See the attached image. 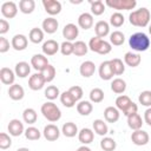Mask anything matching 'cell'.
Returning <instances> with one entry per match:
<instances>
[{"instance_id": "4dcf8cb0", "label": "cell", "mask_w": 151, "mask_h": 151, "mask_svg": "<svg viewBox=\"0 0 151 151\" xmlns=\"http://www.w3.org/2000/svg\"><path fill=\"white\" fill-rule=\"evenodd\" d=\"M28 39L33 44H40L44 40V31L41 28H38V27L32 28L28 33Z\"/></svg>"}, {"instance_id": "9f6ffc18", "label": "cell", "mask_w": 151, "mask_h": 151, "mask_svg": "<svg viewBox=\"0 0 151 151\" xmlns=\"http://www.w3.org/2000/svg\"><path fill=\"white\" fill-rule=\"evenodd\" d=\"M76 151H91V149H90L88 146H86V145H83V146L78 147Z\"/></svg>"}, {"instance_id": "74e56055", "label": "cell", "mask_w": 151, "mask_h": 151, "mask_svg": "<svg viewBox=\"0 0 151 151\" xmlns=\"http://www.w3.org/2000/svg\"><path fill=\"white\" fill-rule=\"evenodd\" d=\"M73 54L74 55H77V57H81V55H85L86 53H87V51H88V46L84 42V41H81V40H78V41H76L74 44H73Z\"/></svg>"}, {"instance_id": "30bf717a", "label": "cell", "mask_w": 151, "mask_h": 151, "mask_svg": "<svg viewBox=\"0 0 151 151\" xmlns=\"http://www.w3.org/2000/svg\"><path fill=\"white\" fill-rule=\"evenodd\" d=\"M98 72H99V77H100L103 80H111V79L113 78V76H114L110 60L103 61V63L100 64V66H99Z\"/></svg>"}, {"instance_id": "f546056e", "label": "cell", "mask_w": 151, "mask_h": 151, "mask_svg": "<svg viewBox=\"0 0 151 151\" xmlns=\"http://www.w3.org/2000/svg\"><path fill=\"white\" fill-rule=\"evenodd\" d=\"M93 110V105L88 100H80L77 104V111L81 116H88Z\"/></svg>"}, {"instance_id": "e0dca14e", "label": "cell", "mask_w": 151, "mask_h": 151, "mask_svg": "<svg viewBox=\"0 0 151 151\" xmlns=\"http://www.w3.org/2000/svg\"><path fill=\"white\" fill-rule=\"evenodd\" d=\"M41 50H42V53L45 55H54L60 50V45L55 40L50 39V40H47V41H45L42 44Z\"/></svg>"}, {"instance_id": "603a6c76", "label": "cell", "mask_w": 151, "mask_h": 151, "mask_svg": "<svg viewBox=\"0 0 151 151\" xmlns=\"http://www.w3.org/2000/svg\"><path fill=\"white\" fill-rule=\"evenodd\" d=\"M119 110L114 106H107L105 110H104V118L107 123H116L118 122L119 119Z\"/></svg>"}, {"instance_id": "d6986e66", "label": "cell", "mask_w": 151, "mask_h": 151, "mask_svg": "<svg viewBox=\"0 0 151 151\" xmlns=\"http://www.w3.org/2000/svg\"><path fill=\"white\" fill-rule=\"evenodd\" d=\"M79 72H80V74L84 78H90L96 72V65H94V63L91 61V60H86V61L81 63V65L79 67Z\"/></svg>"}, {"instance_id": "3957f363", "label": "cell", "mask_w": 151, "mask_h": 151, "mask_svg": "<svg viewBox=\"0 0 151 151\" xmlns=\"http://www.w3.org/2000/svg\"><path fill=\"white\" fill-rule=\"evenodd\" d=\"M41 113L42 116L51 123H54V122H58L60 118H61V111L60 109L52 101H47L45 104L41 105Z\"/></svg>"}, {"instance_id": "b9f144b4", "label": "cell", "mask_w": 151, "mask_h": 151, "mask_svg": "<svg viewBox=\"0 0 151 151\" xmlns=\"http://www.w3.org/2000/svg\"><path fill=\"white\" fill-rule=\"evenodd\" d=\"M90 100L94 104H98V103H101L104 100V91L99 87H94L91 90L90 92Z\"/></svg>"}, {"instance_id": "83f0119b", "label": "cell", "mask_w": 151, "mask_h": 151, "mask_svg": "<svg viewBox=\"0 0 151 151\" xmlns=\"http://www.w3.org/2000/svg\"><path fill=\"white\" fill-rule=\"evenodd\" d=\"M127 125L133 131L140 130L142 129V125H143V119H142V117L138 113H133V114H131V116L127 117Z\"/></svg>"}, {"instance_id": "f1b7e54d", "label": "cell", "mask_w": 151, "mask_h": 151, "mask_svg": "<svg viewBox=\"0 0 151 151\" xmlns=\"http://www.w3.org/2000/svg\"><path fill=\"white\" fill-rule=\"evenodd\" d=\"M35 8L34 0H20L19 1V11L24 14H31Z\"/></svg>"}, {"instance_id": "ac0fdd59", "label": "cell", "mask_w": 151, "mask_h": 151, "mask_svg": "<svg viewBox=\"0 0 151 151\" xmlns=\"http://www.w3.org/2000/svg\"><path fill=\"white\" fill-rule=\"evenodd\" d=\"M0 80L5 85H13L15 80V72L8 67H2L0 70Z\"/></svg>"}, {"instance_id": "484cf974", "label": "cell", "mask_w": 151, "mask_h": 151, "mask_svg": "<svg viewBox=\"0 0 151 151\" xmlns=\"http://www.w3.org/2000/svg\"><path fill=\"white\" fill-rule=\"evenodd\" d=\"M14 72H15V76H18L19 78H26L31 72V66L26 61H19L15 65Z\"/></svg>"}, {"instance_id": "8992f818", "label": "cell", "mask_w": 151, "mask_h": 151, "mask_svg": "<svg viewBox=\"0 0 151 151\" xmlns=\"http://www.w3.org/2000/svg\"><path fill=\"white\" fill-rule=\"evenodd\" d=\"M48 60L45 54H34L31 58V66L38 72H42L48 66Z\"/></svg>"}, {"instance_id": "c3c4849f", "label": "cell", "mask_w": 151, "mask_h": 151, "mask_svg": "<svg viewBox=\"0 0 151 151\" xmlns=\"http://www.w3.org/2000/svg\"><path fill=\"white\" fill-rule=\"evenodd\" d=\"M11 145H12V139H11L9 134H7L6 132H1L0 133V149L6 150Z\"/></svg>"}, {"instance_id": "f6af8a7d", "label": "cell", "mask_w": 151, "mask_h": 151, "mask_svg": "<svg viewBox=\"0 0 151 151\" xmlns=\"http://www.w3.org/2000/svg\"><path fill=\"white\" fill-rule=\"evenodd\" d=\"M60 96V92H59V88L54 85H50L47 86V88L45 90V97L48 99V100H54L57 99L58 97Z\"/></svg>"}, {"instance_id": "ffe728a7", "label": "cell", "mask_w": 151, "mask_h": 151, "mask_svg": "<svg viewBox=\"0 0 151 151\" xmlns=\"http://www.w3.org/2000/svg\"><path fill=\"white\" fill-rule=\"evenodd\" d=\"M78 25L83 29H88L93 26V15L91 13H81L78 17Z\"/></svg>"}, {"instance_id": "ba28073f", "label": "cell", "mask_w": 151, "mask_h": 151, "mask_svg": "<svg viewBox=\"0 0 151 151\" xmlns=\"http://www.w3.org/2000/svg\"><path fill=\"white\" fill-rule=\"evenodd\" d=\"M42 134H44L45 139H47L48 142H54L60 137V130L54 124H47L44 127Z\"/></svg>"}, {"instance_id": "44dd1931", "label": "cell", "mask_w": 151, "mask_h": 151, "mask_svg": "<svg viewBox=\"0 0 151 151\" xmlns=\"http://www.w3.org/2000/svg\"><path fill=\"white\" fill-rule=\"evenodd\" d=\"M8 96L11 99L13 100H21L25 96V91H24V87L19 84H13L9 86L8 88Z\"/></svg>"}, {"instance_id": "7a4b0ae2", "label": "cell", "mask_w": 151, "mask_h": 151, "mask_svg": "<svg viewBox=\"0 0 151 151\" xmlns=\"http://www.w3.org/2000/svg\"><path fill=\"white\" fill-rule=\"evenodd\" d=\"M129 45L136 52H145L150 47V38L143 32H137L129 38Z\"/></svg>"}, {"instance_id": "9a60e30c", "label": "cell", "mask_w": 151, "mask_h": 151, "mask_svg": "<svg viewBox=\"0 0 151 151\" xmlns=\"http://www.w3.org/2000/svg\"><path fill=\"white\" fill-rule=\"evenodd\" d=\"M11 45L15 51H24V50H26V47L28 45V39L24 34H15L12 38Z\"/></svg>"}, {"instance_id": "277c9868", "label": "cell", "mask_w": 151, "mask_h": 151, "mask_svg": "<svg viewBox=\"0 0 151 151\" xmlns=\"http://www.w3.org/2000/svg\"><path fill=\"white\" fill-rule=\"evenodd\" d=\"M88 48L92 52H96L98 54H107L111 52L112 46L109 41L99 38V37H93V38H91V40L88 42Z\"/></svg>"}, {"instance_id": "d6a6232c", "label": "cell", "mask_w": 151, "mask_h": 151, "mask_svg": "<svg viewBox=\"0 0 151 151\" xmlns=\"http://www.w3.org/2000/svg\"><path fill=\"white\" fill-rule=\"evenodd\" d=\"M132 103H133V101L130 99V97H127V96H125V94H122V96L117 97V99H116V107H117L118 110H120V111L124 112Z\"/></svg>"}, {"instance_id": "4fadbf2b", "label": "cell", "mask_w": 151, "mask_h": 151, "mask_svg": "<svg viewBox=\"0 0 151 151\" xmlns=\"http://www.w3.org/2000/svg\"><path fill=\"white\" fill-rule=\"evenodd\" d=\"M78 34H79V28L74 24H67L63 28V37L67 41H71L72 42L73 40H76V38L78 37Z\"/></svg>"}, {"instance_id": "52a82bcc", "label": "cell", "mask_w": 151, "mask_h": 151, "mask_svg": "<svg viewBox=\"0 0 151 151\" xmlns=\"http://www.w3.org/2000/svg\"><path fill=\"white\" fill-rule=\"evenodd\" d=\"M149 133L144 130H136L132 132L131 134V140L134 145H138V146H143V145H146L149 143Z\"/></svg>"}, {"instance_id": "8fae6325", "label": "cell", "mask_w": 151, "mask_h": 151, "mask_svg": "<svg viewBox=\"0 0 151 151\" xmlns=\"http://www.w3.org/2000/svg\"><path fill=\"white\" fill-rule=\"evenodd\" d=\"M46 84L41 72H38V73H34L29 77L28 79V86L31 90L33 91H38V90H41L44 87V85Z\"/></svg>"}, {"instance_id": "7dc6e473", "label": "cell", "mask_w": 151, "mask_h": 151, "mask_svg": "<svg viewBox=\"0 0 151 151\" xmlns=\"http://www.w3.org/2000/svg\"><path fill=\"white\" fill-rule=\"evenodd\" d=\"M138 100L139 103L143 105V106H151V91H143L140 92L139 97H138Z\"/></svg>"}, {"instance_id": "bcb514c9", "label": "cell", "mask_w": 151, "mask_h": 151, "mask_svg": "<svg viewBox=\"0 0 151 151\" xmlns=\"http://www.w3.org/2000/svg\"><path fill=\"white\" fill-rule=\"evenodd\" d=\"M125 19H124V15L119 12H114L111 17H110V24L113 26V27H120L123 24H124Z\"/></svg>"}, {"instance_id": "11a10c76", "label": "cell", "mask_w": 151, "mask_h": 151, "mask_svg": "<svg viewBox=\"0 0 151 151\" xmlns=\"http://www.w3.org/2000/svg\"><path fill=\"white\" fill-rule=\"evenodd\" d=\"M144 122L149 126H151V107L146 109V111L144 112Z\"/></svg>"}, {"instance_id": "1f68e13d", "label": "cell", "mask_w": 151, "mask_h": 151, "mask_svg": "<svg viewBox=\"0 0 151 151\" xmlns=\"http://www.w3.org/2000/svg\"><path fill=\"white\" fill-rule=\"evenodd\" d=\"M111 90L117 93V94H120V93H124L125 90H126V83L125 80H123L122 78H116L112 80L111 83Z\"/></svg>"}, {"instance_id": "681fc988", "label": "cell", "mask_w": 151, "mask_h": 151, "mask_svg": "<svg viewBox=\"0 0 151 151\" xmlns=\"http://www.w3.org/2000/svg\"><path fill=\"white\" fill-rule=\"evenodd\" d=\"M73 42L71 41H67L65 40L64 42H61L60 45V52L63 55H70V54H73Z\"/></svg>"}, {"instance_id": "7402d4cb", "label": "cell", "mask_w": 151, "mask_h": 151, "mask_svg": "<svg viewBox=\"0 0 151 151\" xmlns=\"http://www.w3.org/2000/svg\"><path fill=\"white\" fill-rule=\"evenodd\" d=\"M93 138H94V132L91 129H88V127L81 129L79 131V133H78V139L84 145H87V144L92 143L93 142Z\"/></svg>"}, {"instance_id": "6f0895ef", "label": "cell", "mask_w": 151, "mask_h": 151, "mask_svg": "<svg viewBox=\"0 0 151 151\" xmlns=\"http://www.w3.org/2000/svg\"><path fill=\"white\" fill-rule=\"evenodd\" d=\"M17 151H31L29 149H27V147H19Z\"/></svg>"}, {"instance_id": "db71d44e", "label": "cell", "mask_w": 151, "mask_h": 151, "mask_svg": "<svg viewBox=\"0 0 151 151\" xmlns=\"http://www.w3.org/2000/svg\"><path fill=\"white\" fill-rule=\"evenodd\" d=\"M137 111H138V106H137V104H134V103H132L123 113L126 116V117H129V116H131V114H133V113H137Z\"/></svg>"}, {"instance_id": "cb8c5ba5", "label": "cell", "mask_w": 151, "mask_h": 151, "mask_svg": "<svg viewBox=\"0 0 151 151\" xmlns=\"http://www.w3.org/2000/svg\"><path fill=\"white\" fill-rule=\"evenodd\" d=\"M94 32H96V37H99L103 39L110 33V25L104 20H99L94 25Z\"/></svg>"}, {"instance_id": "e575fe53", "label": "cell", "mask_w": 151, "mask_h": 151, "mask_svg": "<svg viewBox=\"0 0 151 151\" xmlns=\"http://www.w3.org/2000/svg\"><path fill=\"white\" fill-rule=\"evenodd\" d=\"M60 101L65 107H73L77 103L76 98L70 93V91H64L60 94Z\"/></svg>"}, {"instance_id": "680465c9", "label": "cell", "mask_w": 151, "mask_h": 151, "mask_svg": "<svg viewBox=\"0 0 151 151\" xmlns=\"http://www.w3.org/2000/svg\"><path fill=\"white\" fill-rule=\"evenodd\" d=\"M149 32H150V34H151V25H150V27H149Z\"/></svg>"}, {"instance_id": "816d5d0a", "label": "cell", "mask_w": 151, "mask_h": 151, "mask_svg": "<svg viewBox=\"0 0 151 151\" xmlns=\"http://www.w3.org/2000/svg\"><path fill=\"white\" fill-rule=\"evenodd\" d=\"M8 50H9V41L6 38L0 37V53H6Z\"/></svg>"}, {"instance_id": "d4e9b609", "label": "cell", "mask_w": 151, "mask_h": 151, "mask_svg": "<svg viewBox=\"0 0 151 151\" xmlns=\"http://www.w3.org/2000/svg\"><path fill=\"white\" fill-rule=\"evenodd\" d=\"M142 61V57L138 53L126 52L124 55V63L130 67H137Z\"/></svg>"}, {"instance_id": "f35d334b", "label": "cell", "mask_w": 151, "mask_h": 151, "mask_svg": "<svg viewBox=\"0 0 151 151\" xmlns=\"http://www.w3.org/2000/svg\"><path fill=\"white\" fill-rule=\"evenodd\" d=\"M111 61V66H112V70H113V73L114 76H120L124 73L125 71V66H124V63L122 59L119 58H113L110 60Z\"/></svg>"}, {"instance_id": "6da1fadb", "label": "cell", "mask_w": 151, "mask_h": 151, "mask_svg": "<svg viewBox=\"0 0 151 151\" xmlns=\"http://www.w3.org/2000/svg\"><path fill=\"white\" fill-rule=\"evenodd\" d=\"M151 13L146 7H142L139 9L132 11L129 15V21L131 25L137 27H145L150 22Z\"/></svg>"}, {"instance_id": "ee69618b", "label": "cell", "mask_w": 151, "mask_h": 151, "mask_svg": "<svg viewBox=\"0 0 151 151\" xmlns=\"http://www.w3.org/2000/svg\"><path fill=\"white\" fill-rule=\"evenodd\" d=\"M41 74H42V77H44V79H45L46 83H51V81L55 78V67L50 64V65L41 72Z\"/></svg>"}, {"instance_id": "7bdbcfd3", "label": "cell", "mask_w": 151, "mask_h": 151, "mask_svg": "<svg viewBox=\"0 0 151 151\" xmlns=\"http://www.w3.org/2000/svg\"><path fill=\"white\" fill-rule=\"evenodd\" d=\"M25 137L28 139V140H38L40 137H41V133L40 131L34 127V126H29L25 130Z\"/></svg>"}, {"instance_id": "2e32d148", "label": "cell", "mask_w": 151, "mask_h": 151, "mask_svg": "<svg viewBox=\"0 0 151 151\" xmlns=\"http://www.w3.org/2000/svg\"><path fill=\"white\" fill-rule=\"evenodd\" d=\"M42 31L47 34H53L57 32L58 27H59V22L57 19H54L53 17H50V18H46L44 21H42Z\"/></svg>"}, {"instance_id": "60d3db41", "label": "cell", "mask_w": 151, "mask_h": 151, "mask_svg": "<svg viewBox=\"0 0 151 151\" xmlns=\"http://www.w3.org/2000/svg\"><path fill=\"white\" fill-rule=\"evenodd\" d=\"M117 146V143L111 137H104L100 140V147L103 151H113Z\"/></svg>"}, {"instance_id": "f5cc1de1", "label": "cell", "mask_w": 151, "mask_h": 151, "mask_svg": "<svg viewBox=\"0 0 151 151\" xmlns=\"http://www.w3.org/2000/svg\"><path fill=\"white\" fill-rule=\"evenodd\" d=\"M8 29H9V24H8V21L5 20V19H1V20H0V34L4 35L5 33L8 32Z\"/></svg>"}, {"instance_id": "5b68a950", "label": "cell", "mask_w": 151, "mask_h": 151, "mask_svg": "<svg viewBox=\"0 0 151 151\" xmlns=\"http://www.w3.org/2000/svg\"><path fill=\"white\" fill-rule=\"evenodd\" d=\"M105 5L113 8V9H118V11H130L133 9L137 5L136 0H106Z\"/></svg>"}, {"instance_id": "9c48e42d", "label": "cell", "mask_w": 151, "mask_h": 151, "mask_svg": "<svg viewBox=\"0 0 151 151\" xmlns=\"http://www.w3.org/2000/svg\"><path fill=\"white\" fill-rule=\"evenodd\" d=\"M18 13V6L14 1H6L1 5V14L7 18V19H12L17 15Z\"/></svg>"}, {"instance_id": "d590c367", "label": "cell", "mask_w": 151, "mask_h": 151, "mask_svg": "<svg viewBox=\"0 0 151 151\" xmlns=\"http://www.w3.org/2000/svg\"><path fill=\"white\" fill-rule=\"evenodd\" d=\"M22 119L25 123L27 124H34L38 119V114L35 112L34 109L32 107H28V109H25L24 112H22Z\"/></svg>"}, {"instance_id": "8d00e7d4", "label": "cell", "mask_w": 151, "mask_h": 151, "mask_svg": "<svg viewBox=\"0 0 151 151\" xmlns=\"http://www.w3.org/2000/svg\"><path fill=\"white\" fill-rule=\"evenodd\" d=\"M125 41V35L123 32L120 31H113L110 34V44L114 45V46H120L123 45Z\"/></svg>"}, {"instance_id": "5bb4252c", "label": "cell", "mask_w": 151, "mask_h": 151, "mask_svg": "<svg viewBox=\"0 0 151 151\" xmlns=\"http://www.w3.org/2000/svg\"><path fill=\"white\" fill-rule=\"evenodd\" d=\"M7 129H8L9 134L13 136V137H19V136H21L22 133H25L24 124H22L19 119H12V120H9Z\"/></svg>"}, {"instance_id": "ab89813d", "label": "cell", "mask_w": 151, "mask_h": 151, "mask_svg": "<svg viewBox=\"0 0 151 151\" xmlns=\"http://www.w3.org/2000/svg\"><path fill=\"white\" fill-rule=\"evenodd\" d=\"M91 4V13L92 15H101L105 11V4L101 0L90 1Z\"/></svg>"}, {"instance_id": "7c38bea8", "label": "cell", "mask_w": 151, "mask_h": 151, "mask_svg": "<svg viewBox=\"0 0 151 151\" xmlns=\"http://www.w3.org/2000/svg\"><path fill=\"white\" fill-rule=\"evenodd\" d=\"M42 6L50 15H57L61 12V4L57 0H42Z\"/></svg>"}, {"instance_id": "836d02e7", "label": "cell", "mask_w": 151, "mask_h": 151, "mask_svg": "<svg viewBox=\"0 0 151 151\" xmlns=\"http://www.w3.org/2000/svg\"><path fill=\"white\" fill-rule=\"evenodd\" d=\"M93 131L99 136H105L109 132V127L103 119H96L93 122Z\"/></svg>"}, {"instance_id": "4316f807", "label": "cell", "mask_w": 151, "mask_h": 151, "mask_svg": "<svg viewBox=\"0 0 151 151\" xmlns=\"http://www.w3.org/2000/svg\"><path fill=\"white\" fill-rule=\"evenodd\" d=\"M61 132H63V134H64L65 137H67V138L76 137V134L79 133L78 126H77L74 123H72V122L65 123V124L63 125V127H61Z\"/></svg>"}, {"instance_id": "f907efd6", "label": "cell", "mask_w": 151, "mask_h": 151, "mask_svg": "<svg viewBox=\"0 0 151 151\" xmlns=\"http://www.w3.org/2000/svg\"><path fill=\"white\" fill-rule=\"evenodd\" d=\"M68 91H70V93L76 98V100L78 101V100H80L81 99V97H83V88L80 87V86H78V85H74V86H72V87H70L68 88Z\"/></svg>"}]
</instances>
